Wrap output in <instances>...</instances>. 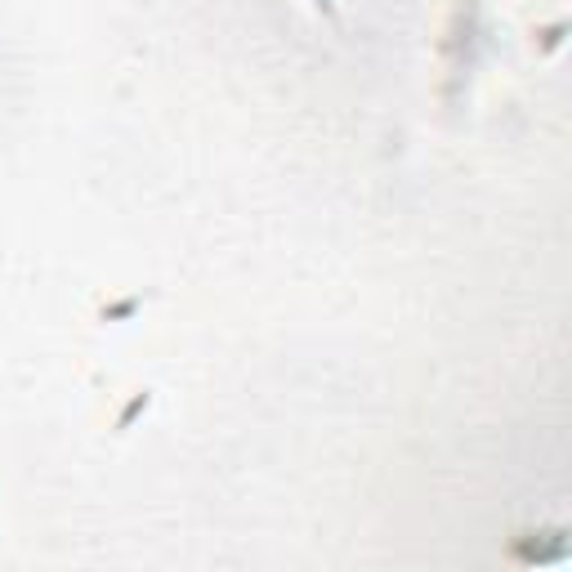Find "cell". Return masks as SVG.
Segmentation results:
<instances>
[{"label": "cell", "instance_id": "cell-1", "mask_svg": "<svg viewBox=\"0 0 572 572\" xmlns=\"http://www.w3.org/2000/svg\"><path fill=\"white\" fill-rule=\"evenodd\" d=\"M318 9H327V14H336V0H313Z\"/></svg>", "mask_w": 572, "mask_h": 572}]
</instances>
